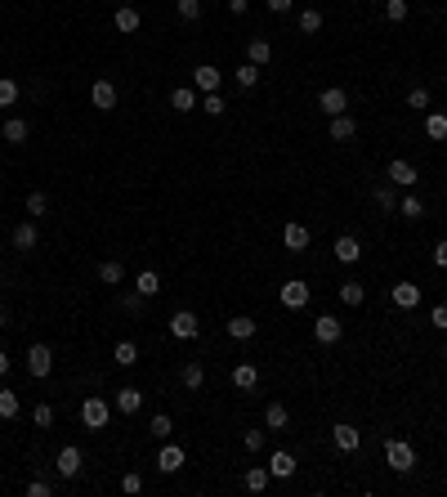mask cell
<instances>
[{
    "label": "cell",
    "instance_id": "74e56055",
    "mask_svg": "<svg viewBox=\"0 0 447 497\" xmlns=\"http://www.w3.org/2000/svg\"><path fill=\"white\" fill-rule=\"evenodd\" d=\"M18 412H22V404H18V394H14V390H0V417H5V421H14Z\"/></svg>",
    "mask_w": 447,
    "mask_h": 497
},
{
    "label": "cell",
    "instance_id": "e575fe53",
    "mask_svg": "<svg viewBox=\"0 0 447 497\" xmlns=\"http://www.w3.org/2000/svg\"><path fill=\"white\" fill-rule=\"evenodd\" d=\"M300 32H305V36H318V32H322V9H300Z\"/></svg>",
    "mask_w": 447,
    "mask_h": 497
},
{
    "label": "cell",
    "instance_id": "83f0119b",
    "mask_svg": "<svg viewBox=\"0 0 447 497\" xmlns=\"http://www.w3.org/2000/svg\"><path fill=\"white\" fill-rule=\"evenodd\" d=\"M340 300H345L349 309H358L362 300H367V287H362V283H354V278H349V283H340Z\"/></svg>",
    "mask_w": 447,
    "mask_h": 497
},
{
    "label": "cell",
    "instance_id": "f5cc1de1",
    "mask_svg": "<svg viewBox=\"0 0 447 497\" xmlns=\"http://www.w3.org/2000/svg\"><path fill=\"white\" fill-rule=\"evenodd\" d=\"M429 256H434V264H439V269H447V238H443V242H434Z\"/></svg>",
    "mask_w": 447,
    "mask_h": 497
},
{
    "label": "cell",
    "instance_id": "91938a15",
    "mask_svg": "<svg viewBox=\"0 0 447 497\" xmlns=\"http://www.w3.org/2000/svg\"><path fill=\"white\" fill-rule=\"evenodd\" d=\"M443 77H447V72H443Z\"/></svg>",
    "mask_w": 447,
    "mask_h": 497
},
{
    "label": "cell",
    "instance_id": "484cf974",
    "mask_svg": "<svg viewBox=\"0 0 447 497\" xmlns=\"http://www.w3.org/2000/svg\"><path fill=\"white\" fill-rule=\"evenodd\" d=\"M90 99H94V108H116V86L112 81H94Z\"/></svg>",
    "mask_w": 447,
    "mask_h": 497
},
{
    "label": "cell",
    "instance_id": "f35d334b",
    "mask_svg": "<svg viewBox=\"0 0 447 497\" xmlns=\"http://www.w3.org/2000/svg\"><path fill=\"white\" fill-rule=\"evenodd\" d=\"M269 479H273L269 470H264V466H255V470H246V479H241V484H246L251 493H264V489H269Z\"/></svg>",
    "mask_w": 447,
    "mask_h": 497
},
{
    "label": "cell",
    "instance_id": "ac0fdd59",
    "mask_svg": "<svg viewBox=\"0 0 447 497\" xmlns=\"http://www.w3.org/2000/svg\"><path fill=\"white\" fill-rule=\"evenodd\" d=\"M331 251H335V260H340V264H358V260H362L358 238H349V233H345V238H335V247H331Z\"/></svg>",
    "mask_w": 447,
    "mask_h": 497
},
{
    "label": "cell",
    "instance_id": "db71d44e",
    "mask_svg": "<svg viewBox=\"0 0 447 497\" xmlns=\"http://www.w3.org/2000/svg\"><path fill=\"white\" fill-rule=\"evenodd\" d=\"M264 5H269L273 14H291V9H295V0H264Z\"/></svg>",
    "mask_w": 447,
    "mask_h": 497
},
{
    "label": "cell",
    "instance_id": "8fae6325",
    "mask_svg": "<svg viewBox=\"0 0 447 497\" xmlns=\"http://www.w3.org/2000/svg\"><path fill=\"white\" fill-rule=\"evenodd\" d=\"M282 242H286V251H295V256H300V251H309V242H313V233H309V228L305 224H286L282 228Z\"/></svg>",
    "mask_w": 447,
    "mask_h": 497
},
{
    "label": "cell",
    "instance_id": "9a60e30c",
    "mask_svg": "<svg viewBox=\"0 0 447 497\" xmlns=\"http://www.w3.org/2000/svg\"><path fill=\"white\" fill-rule=\"evenodd\" d=\"M331 439H335V448H340V453H354V448L362 444V434H358V426L340 421V426H331Z\"/></svg>",
    "mask_w": 447,
    "mask_h": 497
},
{
    "label": "cell",
    "instance_id": "277c9868",
    "mask_svg": "<svg viewBox=\"0 0 447 497\" xmlns=\"http://www.w3.org/2000/svg\"><path fill=\"white\" fill-rule=\"evenodd\" d=\"M27 372H32L36 381H45V377L54 372V354H50V345H32V349H27Z\"/></svg>",
    "mask_w": 447,
    "mask_h": 497
},
{
    "label": "cell",
    "instance_id": "7bdbcfd3",
    "mask_svg": "<svg viewBox=\"0 0 447 497\" xmlns=\"http://www.w3.org/2000/svg\"><path fill=\"white\" fill-rule=\"evenodd\" d=\"M171 430H175V421L166 417V412H156L152 417V439H171Z\"/></svg>",
    "mask_w": 447,
    "mask_h": 497
},
{
    "label": "cell",
    "instance_id": "836d02e7",
    "mask_svg": "<svg viewBox=\"0 0 447 497\" xmlns=\"http://www.w3.org/2000/svg\"><path fill=\"white\" fill-rule=\"evenodd\" d=\"M425 135L439 139V143L447 139V112H429V117H425Z\"/></svg>",
    "mask_w": 447,
    "mask_h": 497
},
{
    "label": "cell",
    "instance_id": "9c48e42d",
    "mask_svg": "<svg viewBox=\"0 0 447 497\" xmlns=\"http://www.w3.org/2000/svg\"><path fill=\"white\" fill-rule=\"evenodd\" d=\"M318 108H322V112H327V117H340L345 108H349V94H345L340 86H327V90L318 94Z\"/></svg>",
    "mask_w": 447,
    "mask_h": 497
},
{
    "label": "cell",
    "instance_id": "681fc988",
    "mask_svg": "<svg viewBox=\"0 0 447 497\" xmlns=\"http://www.w3.org/2000/svg\"><path fill=\"white\" fill-rule=\"evenodd\" d=\"M121 493H130V497H135V493H143V475H135V470H130V475L121 479Z\"/></svg>",
    "mask_w": 447,
    "mask_h": 497
},
{
    "label": "cell",
    "instance_id": "cb8c5ba5",
    "mask_svg": "<svg viewBox=\"0 0 447 497\" xmlns=\"http://www.w3.org/2000/svg\"><path fill=\"white\" fill-rule=\"evenodd\" d=\"M99 283L103 287H121V283H126V264H121V260H103L99 264Z\"/></svg>",
    "mask_w": 447,
    "mask_h": 497
},
{
    "label": "cell",
    "instance_id": "4316f807",
    "mask_svg": "<svg viewBox=\"0 0 447 497\" xmlns=\"http://www.w3.org/2000/svg\"><path fill=\"white\" fill-rule=\"evenodd\" d=\"M171 108H175V112H192V108H197V90H192V86L171 90Z\"/></svg>",
    "mask_w": 447,
    "mask_h": 497
},
{
    "label": "cell",
    "instance_id": "f907efd6",
    "mask_svg": "<svg viewBox=\"0 0 447 497\" xmlns=\"http://www.w3.org/2000/svg\"><path fill=\"white\" fill-rule=\"evenodd\" d=\"M201 108H206L211 117H224V108H228V103L220 99V94H206V103H201Z\"/></svg>",
    "mask_w": 447,
    "mask_h": 497
},
{
    "label": "cell",
    "instance_id": "30bf717a",
    "mask_svg": "<svg viewBox=\"0 0 447 497\" xmlns=\"http://www.w3.org/2000/svg\"><path fill=\"white\" fill-rule=\"evenodd\" d=\"M58 475H63V479H76L81 475V448L76 444H67V448H58Z\"/></svg>",
    "mask_w": 447,
    "mask_h": 497
},
{
    "label": "cell",
    "instance_id": "816d5d0a",
    "mask_svg": "<svg viewBox=\"0 0 447 497\" xmlns=\"http://www.w3.org/2000/svg\"><path fill=\"white\" fill-rule=\"evenodd\" d=\"M429 323L439 327V332H447V300H443V305H434V314H429Z\"/></svg>",
    "mask_w": 447,
    "mask_h": 497
},
{
    "label": "cell",
    "instance_id": "603a6c76",
    "mask_svg": "<svg viewBox=\"0 0 447 497\" xmlns=\"http://www.w3.org/2000/svg\"><path fill=\"white\" fill-rule=\"evenodd\" d=\"M269 475H273V479H291V475H295V457H291V453H273V457H269Z\"/></svg>",
    "mask_w": 447,
    "mask_h": 497
},
{
    "label": "cell",
    "instance_id": "d6a6232c",
    "mask_svg": "<svg viewBox=\"0 0 447 497\" xmlns=\"http://www.w3.org/2000/svg\"><path fill=\"white\" fill-rule=\"evenodd\" d=\"M116 368H135V363H139V345L135 341H116Z\"/></svg>",
    "mask_w": 447,
    "mask_h": 497
},
{
    "label": "cell",
    "instance_id": "2e32d148",
    "mask_svg": "<svg viewBox=\"0 0 447 497\" xmlns=\"http://www.w3.org/2000/svg\"><path fill=\"white\" fill-rule=\"evenodd\" d=\"M192 86H197L201 94H215V90H220V67H215V63H201L197 72H192Z\"/></svg>",
    "mask_w": 447,
    "mask_h": 497
},
{
    "label": "cell",
    "instance_id": "9f6ffc18",
    "mask_svg": "<svg viewBox=\"0 0 447 497\" xmlns=\"http://www.w3.org/2000/svg\"><path fill=\"white\" fill-rule=\"evenodd\" d=\"M228 9H233V14H246V9H251V0H228Z\"/></svg>",
    "mask_w": 447,
    "mask_h": 497
},
{
    "label": "cell",
    "instance_id": "7c38bea8",
    "mask_svg": "<svg viewBox=\"0 0 447 497\" xmlns=\"http://www.w3.org/2000/svg\"><path fill=\"white\" fill-rule=\"evenodd\" d=\"M184 462H188V453H184L179 444H166L161 453H156V470H166V475H175V470L184 466Z\"/></svg>",
    "mask_w": 447,
    "mask_h": 497
},
{
    "label": "cell",
    "instance_id": "3957f363",
    "mask_svg": "<svg viewBox=\"0 0 447 497\" xmlns=\"http://www.w3.org/2000/svg\"><path fill=\"white\" fill-rule=\"evenodd\" d=\"M340 336H345V323L340 318H331V314L313 318V341H318V345H335Z\"/></svg>",
    "mask_w": 447,
    "mask_h": 497
},
{
    "label": "cell",
    "instance_id": "e0dca14e",
    "mask_svg": "<svg viewBox=\"0 0 447 497\" xmlns=\"http://www.w3.org/2000/svg\"><path fill=\"white\" fill-rule=\"evenodd\" d=\"M371 198H376V206H380L385 215H398V184H389V179H385V184L371 188Z\"/></svg>",
    "mask_w": 447,
    "mask_h": 497
},
{
    "label": "cell",
    "instance_id": "4dcf8cb0",
    "mask_svg": "<svg viewBox=\"0 0 447 497\" xmlns=\"http://www.w3.org/2000/svg\"><path fill=\"white\" fill-rule=\"evenodd\" d=\"M135 292H139L143 300H148V296H156V292H161V278H156L152 269H143V273L135 278Z\"/></svg>",
    "mask_w": 447,
    "mask_h": 497
},
{
    "label": "cell",
    "instance_id": "f6af8a7d",
    "mask_svg": "<svg viewBox=\"0 0 447 497\" xmlns=\"http://www.w3.org/2000/svg\"><path fill=\"white\" fill-rule=\"evenodd\" d=\"M32 421H36V426H41V430H50V426H54V408H50V404H36Z\"/></svg>",
    "mask_w": 447,
    "mask_h": 497
},
{
    "label": "cell",
    "instance_id": "d6986e66",
    "mask_svg": "<svg viewBox=\"0 0 447 497\" xmlns=\"http://www.w3.org/2000/svg\"><path fill=\"white\" fill-rule=\"evenodd\" d=\"M0 135H5V143H27L32 135V126L22 117H5V126H0Z\"/></svg>",
    "mask_w": 447,
    "mask_h": 497
},
{
    "label": "cell",
    "instance_id": "44dd1931",
    "mask_svg": "<svg viewBox=\"0 0 447 497\" xmlns=\"http://www.w3.org/2000/svg\"><path fill=\"white\" fill-rule=\"evenodd\" d=\"M255 332H260V323H255V318H246V314L228 318V336H233V341H251Z\"/></svg>",
    "mask_w": 447,
    "mask_h": 497
},
{
    "label": "cell",
    "instance_id": "6da1fadb",
    "mask_svg": "<svg viewBox=\"0 0 447 497\" xmlns=\"http://www.w3.org/2000/svg\"><path fill=\"white\" fill-rule=\"evenodd\" d=\"M385 462H389V470L407 475V470H416V448L407 439H385Z\"/></svg>",
    "mask_w": 447,
    "mask_h": 497
},
{
    "label": "cell",
    "instance_id": "7dc6e473",
    "mask_svg": "<svg viewBox=\"0 0 447 497\" xmlns=\"http://www.w3.org/2000/svg\"><path fill=\"white\" fill-rule=\"evenodd\" d=\"M407 108H429V90H425V86L407 90Z\"/></svg>",
    "mask_w": 447,
    "mask_h": 497
},
{
    "label": "cell",
    "instance_id": "ffe728a7",
    "mask_svg": "<svg viewBox=\"0 0 447 497\" xmlns=\"http://www.w3.org/2000/svg\"><path fill=\"white\" fill-rule=\"evenodd\" d=\"M246 63H255V67H269L273 63V45L264 41V36H255V41L246 45Z\"/></svg>",
    "mask_w": 447,
    "mask_h": 497
},
{
    "label": "cell",
    "instance_id": "4fadbf2b",
    "mask_svg": "<svg viewBox=\"0 0 447 497\" xmlns=\"http://www.w3.org/2000/svg\"><path fill=\"white\" fill-rule=\"evenodd\" d=\"M139 408H143V390H135V385H121V390H116V412H121V417H135Z\"/></svg>",
    "mask_w": 447,
    "mask_h": 497
},
{
    "label": "cell",
    "instance_id": "b9f144b4",
    "mask_svg": "<svg viewBox=\"0 0 447 497\" xmlns=\"http://www.w3.org/2000/svg\"><path fill=\"white\" fill-rule=\"evenodd\" d=\"M175 9H179V18H184V22L201 18V0H175Z\"/></svg>",
    "mask_w": 447,
    "mask_h": 497
},
{
    "label": "cell",
    "instance_id": "60d3db41",
    "mask_svg": "<svg viewBox=\"0 0 447 497\" xmlns=\"http://www.w3.org/2000/svg\"><path fill=\"white\" fill-rule=\"evenodd\" d=\"M255 81H260V67H255V63H241V67H237V86H241V90H255Z\"/></svg>",
    "mask_w": 447,
    "mask_h": 497
},
{
    "label": "cell",
    "instance_id": "f546056e",
    "mask_svg": "<svg viewBox=\"0 0 447 497\" xmlns=\"http://www.w3.org/2000/svg\"><path fill=\"white\" fill-rule=\"evenodd\" d=\"M116 32H126V36L139 32V9H135V5H121V9H116Z\"/></svg>",
    "mask_w": 447,
    "mask_h": 497
},
{
    "label": "cell",
    "instance_id": "7a4b0ae2",
    "mask_svg": "<svg viewBox=\"0 0 447 497\" xmlns=\"http://www.w3.org/2000/svg\"><path fill=\"white\" fill-rule=\"evenodd\" d=\"M107 417H112V404L99 394H90L86 404H81V421H86V430H103L107 426Z\"/></svg>",
    "mask_w": 447,
    "mask_h": 497
},
{
    "label": "cell",
    "instance_id": "d590c367",
    "mask_svg": "<svg viewBox=\"0 0 447 497\" xmlns=\"http://www.w3.org/2000/svg\"><path fill=\"white\" fill-rule=\"evenodd\" d=\"M201 385H206V368H201V363H188L184 368V390H201Z\"/></svg>",
    "mask_w": 447,
    "mask_h": 497
},
{
    "label": "cell",
    "instance_id": "7402d4cb",
    "mask_svg": "<svg viewBox=\"0 0 447 497\" xmlns=\"http://www.w3.org/2000/svg\"><path fill=\"white\" fill-rule=\"evenodd\" d=\"M233 385H237V390H255V385H260V368H255V363H237V368H233Z\"/></svg>",
    "mask_w": 447,
    "mask_h": 497
},
{
    "label": "cell",
    "instance_id": "c3c4849f",
    "mask_svg": "<svg viewBox=\"0 0 447 497\" xmlns=\"http://www.w3.org/2000/svg\"><path fill=\"white\" fill-rule=\"evenodd\" d=\"M241 444H246V453H260V448H264V430H246V434H241Z\"/></svg>",
    "mask_w": 447,
    "mask_h": 497
},
{
    "label": "cell",
    "instance_id": "8992f818",
    "mask_svg": "<svg viewBox=\"0 0 447 497\" xmlns=\"http://www.w3.org/2000/svg\"><path fill=\"white\" fill-rule=\"evenodd\" d=\"M277 300H282L286 309H305V305H309V287L300 283V278H291V283L277 287Z\"/></svg>",
    "mask_w": 447,
    "mask_h": 497
},
{
    "label": "cell",
    "instance_id": "d4e9b609",
    "mask_svg": "<svg viewBox=\"0 0 447 497\" xmlns=\"http://www.w3.org/2000/svg\"><path fill=\"white\" fill-rule=\"evenodd\" d=\"M264 426H269V430H286V426H291L286 404H269V408H264Z\"/></svg>",
    "mask_w": 447,
    "mask_h": 497
},
{
    "label": "cell",
    "instance_id": "6f0895ef",
    "mask_svg": "<svg viewBox=\"0 0 447 497\" xmlns=\"http://www.w3.org/2000/svg\"><path fill=\"white\" fill-rule=\"evenodd\" d=\"M5 377H9V354L0 349V381H5Z\"/></svg>",
    "mask_w": 447,
    "mask_h": 497
},
{
    "label": "cell",
    "instance_id": "ee69618b",
    "mask_svg": "<svg viewBox=\"0 0 447 497\" xmlns=\"http://www.w3.org/2000/svg\"><path fill=\"white\" fill-rule=\"evenodd\" d=\"M116 305L126 309V314H135V318H139V314H143V296H139V292H130V296H116Z\"/></svg>",
    "mask_w": 447,
    "mask_h": 497
},
{
    "label": "cell",
    "instance_id": "ba28073f",
    "mask_svg": "<svg viewBox=\"0 0 447 497\" xmlns=\"http://www.w3.org/2000/svg\"><path fill=\"white\" fill-rule=\"evenodd\" d=\"M385 179H389V184H398V188H412L420 175H416V166H412V162L394 157V162H389V171H385Z\"/></svg>",
    "mask_w": 447,
    "mask_h": 497
},
{
    "label": "cell",
    "instance_id": "11a10c76",
    "mask_svg": "<svg viewBox=\"0 0 447 497\" xmlns=\"http://www.w3.org/2000/svg\"><path fill=\"white\" fill-rule=\"evenodd\" d=\"M27 493H32V497H50V484H45V479H32Z\"/></svg>",
    "mask_w": 447,
    "mask_h": 497
},
{
    "label": "cell",
    "instance_id": "5b68a950",
    "mask_svg": "<svg viewBox=\"0 0 447 497\" xmlns=\"http://www.w3.org/2000/svg\"><path fill=\"white\" fill-rule=\"evenodd\" d=\"M36 242H41V228H36V220L14 224V233H9V247H14V251H36Z\"/></svg>",
    "mask_w": 447,
    "mask_h": 497
},
{
    "label": "cell",
    "instance_id": "52a82bcc",
    "mask_svg": "<svg viewBox=\"0 0 447 497\" xmlns=\"http://www.w3.org/2000/svg\"><path fill=\"white\" fill-rule=\"evenodd\" d=\"M197 332H201L197 314H188V309L171 314V336H175V341H192V336H197Z\"/></svg>",
    "mask_w": 447,
    "mask_h": 497
},
{
    "label": "cell",
    "instance_id": "f1b7e54d",
    "mask_svg": "<svg viewBox=\"0 0 447 497\" xmlns=\"http://www.w3.org/2000/svg\"><path fill=\"white\" fill-rule=\"evenodd\" d=\"M398 215H403V220H420V215H425V202L412 198V193H403V198H398Z\"/></svg>",
    "mask_w": 447,
    "mask_h": 497
},
{
    "label": "cell",
    "instance_id": "680465c9",
    "mask_svg": "<svg viewBox=\"0 0 447 497\" xmlns=\"http://www.w3.org/2000/svg\"><path fill=\"white\" fill-rule=\"evenodd\" d=\"M0 327H9V309L5 305H0Z\"/></svg>",
    "mask_w": 447,
    "mask_h": 497
},
{
    "label": "cell",
    "instance_id": "bcb514c9",
    "mask_svg": "<svg viewBox=\"0 0 447 497\" xmlns=\"http://www.w3.org/2000/svg\"><path fill=\"white\" fill-rule=\"evenodd\" d=\"M385 18H389V22H403V18H407V0H385Z\"/></svg>",
    "mask_w": 447,
    "mask_h": 497
},
{
    "label": "cell",
    "instance_id": "8d00e7d4",
    "mask_svg": "<svg viewBox=\"0 0 447 497\" xmlns=\"http://www.w3.org/2000/svg\"><path fill=\"white\" fill-rule=\"evenodd\" d=\"M45 211H50V198H45L41 188H32V193H27V215H32V220H41Z\"/></svg>",
    "mask_w": 447,
    "mask_h": 497
},
{
    "label": "cell",
    "instance_id": "1f68e13d",
    "mask_svg": "<svg viewBox=\"0 0 447 497\" xmlns=\"http://www.w3.org/2000/svg\"><path fill=\"white\" fill-rule=\"evenodd\" d=\"M354 130H358V126H354V117H345V112H340V117H331V139H335V143L354 139Z\"/></svg>",
    "mask_w": 447,
    "mask_h": 497
},
{
    "label": "cell",
    "instance_id": "ab89813d",
    "mask_svg": "<svg viewBox=\"0 0 447 497\" xmlns=\"http://www.w3.org/2000/svg\"><path fill=\"white\" fill-rule=\"evenodd\" d=\"M14 103H18V81L0 77V108H14Z\"/></svg>",
    "mask_w": 447,
    "mask_h": 497
},
{
    "label": "cell",
    "instance_id": "5bb4252c",
    "mask_svg": "<svg viewBox=\"0 0 447 497\" xmlns=\"http://www.w3.org/2000/svg\"><path fill=\"white\" fill-rule=\"evenodd\" d=\"M389 300L398 309H416L420 305V287L416 283H398V287H389Z\"/></svg>",
    "mask_w": 447,
    "mask_h": 497
}]
</instances>
